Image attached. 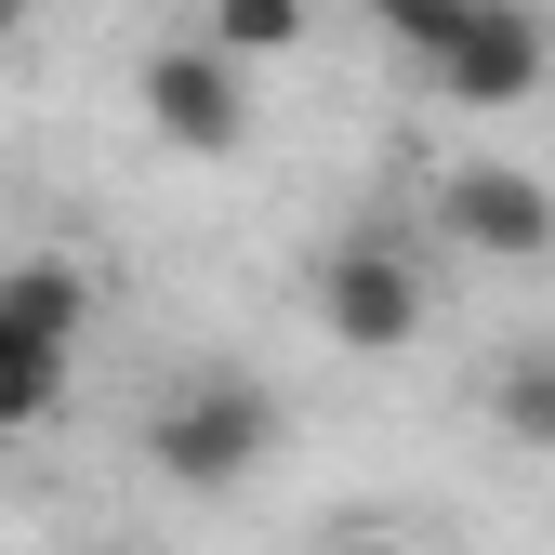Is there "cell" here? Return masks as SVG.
I'll list each match as a JSON object with an SVG mask.
<instances>
[{"label": "cell", "mask_w": 555, "mask_h": 555, "mask_svg": "<svg viewBox=\"0 0 555 555\" xmlns=\"http://www.w3.org/2000/svg\"><path fill=\"white\" fill-rule=\"evenodd\" d=\"M278 450V397L251 384V371H185L159 410H146V463L172 476L185 503H225V490H251V463Z\"/></svg>", "instance_id": "cell-1"}, {"label": "cell", "mask_w": 555, "mask_h": 555, "mask_svg": "<svg viewBox=\"0 0 555 555\" xmlns=\"http://www.w3.org/2000/svg\"><path fill=\"white\" fill-rule=\"evenodd\" d=\"M132 106H146V132H172L185 159H238L251 146V66L212 53V40H159L146 80H132Z\"/></svg>", "instance_id": "cell-2"}, {"label": "cell", "mask_w": 555, "mask_h": 555, "mask_svg": "<svg viewBox=\"0 0 555 555\" xmlns=\"http://www.w3.org/2000/svg\"><path fill=\"white\" fill-rule=\"evenodd\" d=\"M542 66H555L542 0H463L450 40L424 53V80H437L450 106H529V93H542Z\"/></svg>", "instance_id": "cell-3"}, {"label": "cell", "mask_w": 555, "mask_h": 555, "mask_svg": "<svg viewBox=\"0 0 555 555\" xmlns=\"http://www.w3.org/2000/svg\"><path fill=\"white\" fill-rule=\"evenodd\" d=\"M318 331L344 344V358H397V344L424 331V278H410V251L331 238V251H318Z\"/></svg>", "instance_id": "cell-4"}, {"label": "cell", "mask_w": 555, "mask_h": 555, "mask_svg": "<svg viewBox=\"0 0 555 555\" xmlns=\"http://www.w3.org/2000/svg\"><path fill=\"white\" fill-rule=\"evenodd\" d=\"M437 225H450L463 251H490V264H542V251H555V185H542V172H503V159H476V172L437 185Z\"/></svg>", "instance_id": "cell-5"}, {"label": "cell", "mask_w": 555, "mask_h": 555, "mask_svg": "<svg viewBox=\"0 0 555 555\" xmlns=\"http://www.w3.org/2000/svg\"><path fill=\"white\" fill-rule=\"evenodd\" d=\"M66 358H80L66 331H40V318L0 305V437H27V424H53V410H66Z\"/></svg>", "instance_id": "cell-6"}, {"label": "cell", "mask_w": 555, "mask_h": 555, "mask_svg": "<svg viewBox=\"0 0 555 555\" xmlns=\"http://www.w3.org/2000/svg\"><path fill=\"white\" fill-rule=\"evenodd\" d=\"M490 424H503L516 450L555 463V344H503V371H490Z\"/></svg>", "instance_id": "cell-7"}, {"label": "cell", "mask_w": 555, "mask_h": 555, "mask_svg": "<svg viewBox=\"0 0 555 555\" xmlns=\"http://www.w3.org/2000/svg\"><path fill=\"white\" fill-rule=\"evenodd\" d=\"M0 305H14V318H40V331H66V344H80V331H93V278H80V264H66V251H27V264H0Z\"/></svg>", "instance_id": "cell-8"}, {"label": "cell", "mask_w": 555, "mask_h": 555, "mask_svg": "<svg viewBox=\"0 0 555 555\" xmlns=\"http://www.w3.org/2000/svg\"><path fill=\"white\" fill-rule=\"evenodd\" d=\"M212 53L238 66H278V53H305V0H212V27H198Z\"/></svg>", "instance_id": "cell-9"}, {"label": "cell", "mask_w": 555, "mask_h": 555, "mask_svg": "<svg viewBox=\"0 0 555 555\" xmlns=\"http://www.w3.org/2000/svg\"><path fill=\"white\" fill-rule=\"evenodd\" d=\"M331 555H410V542H331Z\"/></svg>", "instance_id": "cell-10"}, {"label": "cell", "mask_w": 555, "mask_h": 555, "mask_svg": "<svg viewBox=\"0 0 555 555\" xmlns=\"http://www.w3.org/2000/svg\"><path fill=\"white\" fill-rule=\"evenodd\" d=\"M14 27H27V0H0V40H14Z\"/></svg>", "instance_id": "cell-11"}]
</instances>
